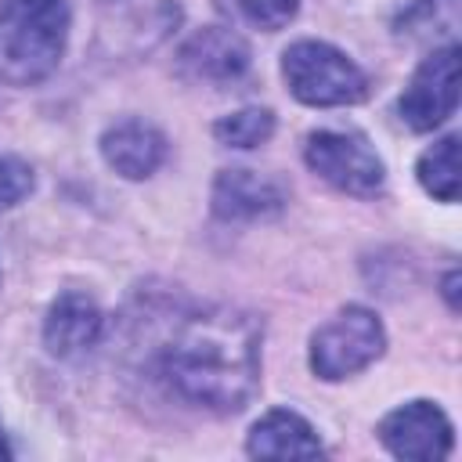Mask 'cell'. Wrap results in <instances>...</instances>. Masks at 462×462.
<instances>
[{
    "mask_svg": "<svg viewBox=\"0 0 462 462\" xmlns=\"http://www.w3.org/2000/svg\"><path fill=\"white\" fill-rule=\"evenodd\" d=\"M32 166L18 155H4L0 152V209L18 206L29 191H32Z\"/></svg>",
    "mask_w": 462,
    "mask_h": 462,
    "instance_id": "16",
    "label": "cell"
},
{
    "mask_svg": "<svg viewBox=\"0 0 462 462\" xmlns=\"http://www.w3.org/2000/svg\"><path fill=\"white\" fill-rule=\"evenodd\" d=\"M282 76L296 101L310 108L357 105L368 94V76L339 47L325 40H296L282 54Z\"/></svg>",
    "mask_w": 462,
    "mask_h": 462,
    "instance_id": "3",
    "label": "cell"
},
{
    "mask_svg": "<svg viewBox=\"0 0 462 462\" xmlns=\"http://www.w3.org/2000/svg\"><path fill=\"white\" fill-rule=\"evenodd\" d=\"M235 22L242 25H253V29H263V32H274V29H285L296 11H300V0H217Z\"/></svg>",
    "mask_w": 462,
    "mask_h": 462,
    "instance_id": "15",
    "label": "cell"
},
{
    "mask_svg": "<svg viewBox=\"0 0 462 462\" xmlns=\"http://www.w3.org/2000/svg\"><path fill=\"white\" fill-rule=\"evenodd\" d=\"M397 108H401V119L419 134L437 130L440 123H448L455 116V108H458V47L455 43L422 58V65L415 69L411 83L404 87Z\"/></svg>",
    "mask_w": 462,
    "mask_h": 462,
    "instance_id": "6",
    "label": "cell"
},
{
    "mask_svg": "<svg viewBox=\"0 0 462 462\" xmlns=\"http://www.w3.org/2000/svg\"><path fill=\"white\" fill-rule=\"evenodd\" d=\"M101 307L87 296V292H61L51 310H47V321H43V343L54 357H76L83 350H90L101 336Z\"/></svg>",
    "mask_w": 462,
    "mask_h": 462,
    "instance_id": "11",
    "label": "cell"
},
{
    "mask_svg": "<svg viewBox=\"0 0 462 462\" xmlns=\"http://www.w3.org/2000/svg\"><path fill=\"white\" fill-rule=\"evenodd\" d=\"M0 458H11V448H7V437H4V422H0Z\"/></svg>",
    "mask_w": 462,
    "mask_h": 462,
    "instance_id": "18",
    "label": "cell"
},
{
    "mask_svg": "<svg viewBox=\"0 0 462 462\" xmlns=\"http://www.w3.org/2000/svg\"><path fill=\"white\" fill-rule=\"evenodd\" d=\"M274 134V112L267 108H242L213 123V137L227 148H256Z\"/></svg>",
    "mask_w": 462,
    "mask_h": 462,
    "instance_id": "14",
    "label": "cell"
},
{
    "mask_svg": "<svg viewBox=\"0 0 462 462\" xmlns=\"http://www.w3.org/2000/svg\"><path fill=\"white\" fill-rule=\"evenodd\" d=\"M177 69L191 83H235L249 69V47L235 29H199L177 54Z\"/></svg>",
    "mask_w": 462,
    "mask_h": 462,
    "instance_id": "8",
    "label": "cell"
},
{
    "mask_svg": "<svg viewBox=\"0 0 462 462\" xmlns=\"http://www.w3.org/2000/svg\"><path fill=\"white\" fill-rule=\"evenodd\" d=\"M260 343L263 332L253 314L224 303L195 310L162 350V379L180 401L235 415L260 386Z\"/></svg>",
    "mask_w": 462,
    "mask_h": 462,
    "instance_id": "1",
    "label": "cell"
},
{
    "mask_svg": "<svg viewBox=\"0 0 462 462\" xmlns=\"http://www.w3.org/2000/svg\"><path fill=\"white\" fill-rule=\"evenodd\" d=\"M379 444L393 458H411V462H437L451 455L455 430L451 419L444 415L440 404L433 401H408L393 408L379 422Z\"/></svg>",
    "mask_w": 462,
    "mask_h": 462,
    "instance_id": "7",
    "label": "cell"
},
{
    "mask_svg": "<svg viewBox=\"0 0 462 462\" xmlns=\"http://www.w3.org/2000/svg\"><path fill=\"white\" fill-rule=\"evenodd\" d=\"M307 166L328 180L332 188L346 191V195H379L383 180H386V166L375 155V148L368 144V137L354 134V130H314L307 137Z\"/></svg>",
    "mask_w": 462,
    "mask_h": 462,
    "instance_id": "5",
    "label": "cell"
},
{
    "mask_svg": "<svg viewBox=\"0 0 462 462\" xmlns=\"http://www.w3.org/2000/svg\"><path fill=\"white\" fill-rule=\"evenodd\" d=\"M69 40L65 0H4L0 4V83L32 87L47 79Z\"/></svg>",
    "mask_w": 462,
    "mask_h": 462,
    "instance_id": "2",
    "label": "cell"
},
{
    "mask_svg": "<svg viewBox=\"0 0 462 462\" xmlns=\"http://www.w3.org/2000/svg\"><path fill=\"white\" fill-rule=\"evenodd\" d=\"M444 296H448L451 310H458V271H451V274L444 278Z\"/></svg>",
    "mask_w": 462,
    "mask_h": 462,
    "instance_id": "17",
    "label": "cell"
},
{
    "mask_svg": "<svg viewBox=\"0 0 462 462\" xmlns=\"http://www.w3.org/2000/svg\"><path fill=\"white\" fill-rule=\"evenodd\" d=\"M282 184L253 170H220V177L213 180V213L220 220H263L282 213Z\"/></svg>",
    "mask_w": 462,
    "mask_h": 462,
    "instance_id": "10",
    "label": "cell"
},
{
    "mask_svg": "<svg viewBox=\"0 0 462 462\" xmlns=\"http://www.w3.org/2000/svg\"><path fill=\"white\" fill-rule=\"evenodd\" d=\"M101 155L119 177L144 180L162 166L166 137L159 126H152L144 119H119L101 134Z\"/></svg>",
    "mask_w": 462,
    "mask_h": 462,
    "instance_id": "9",
    "label": "cell"
},
{
    "mask_svg": "<svg viewBox=\"0 0 462 462\" xmlns=\"http://www.w3.org/2000/svg\"><path fill=\"white\" fill-rule=\"evenodd\" d=\"M386 346L383 321L368 307H343L310 336V372L325 383H339L368 368Z\"/></svg>",
    "mask_w": 462,
    "mask_h": 462,
    "instance_id": "4",
    "label": "cell"
},
{
    "mask_svg": "<svg viewBox=\"0 0 462 462\" xmlns=\"http://www.w3.org/2000/svg\"><path fill=\"white\" fill-rule=\"evenodd\" d=\"M419 184L440 199V202H455L458 199V137L448 134L440 141H433L422 155H419Z\"/></svg>",
    "mask_w": 462,
    "mask_h": 462,
    "instance_id": "13",
    "label": "cell"
},
{
    "mask_svg": "<svg viewBox=\"0 0 462 462\" xmlns=\"http://www.w3.org/2000/svg\"><path fill=\"white\" fill-rule=\"evenodd\" d=\"M245 451L253 458H318L325 448L303 415L289 408H274L253 422Z\"/></svg>",
    "mask_w": 462,
    "mask_h": 462,
    "instance_id": "12",
    "label": "cell"
}]
</instances>
